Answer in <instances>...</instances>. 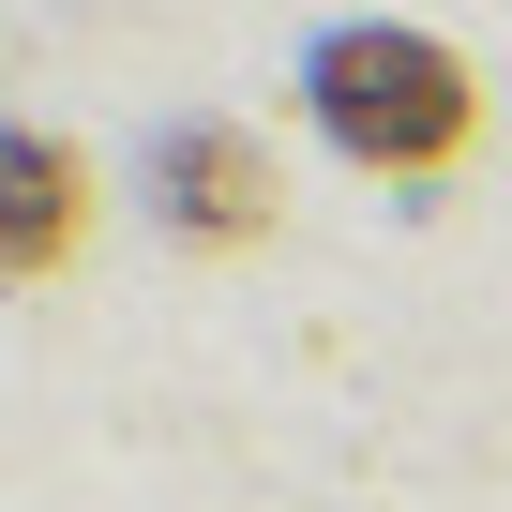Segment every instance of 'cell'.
Masks as SVG:
<instances>
[{"instance_id":"obj_2","label":"cell","mask_w":512,"mask_h":512,"mask_svg":"<svg viewBox=\"0 0 512 512\" xmlns=\"http://www.w3.org/2000/svg\"><path fill=\"white\" fill-rule=\"evenodd\" d=\"M151 196H166L181 241H256V226H272V166H256L241 121H181V136L151 151Z\"/></svg>"},{"instance_id":"obj_1","label":"cell","mask_w":512,"mask_h":512,"mask_svg":"<svg viewBox=\"0 0 512 512\" xmlns=\"http://www.w3.org/2000/svg\"><path fill=\"white\" fill-rule=\"evenodd\" d=\"M317 121H332L347 166H452L467 121H482V91H467V61L422 46V31H332V46H317Z\"/></svg>"},{"instance_id":"obj_3","label":"cell","mask_w":512,"mask_h":512,"mask_svg":"<svg viewBox=\"0 0 512 512\" xmlns=\"http://www.w3.org/2000/svg\"><path fill=\"white\" fill-rule=\"evenodd\" d=\"M91 241V166L61 151V136H31V121H0V272H61V256Z\"/></svg>"}]
</instances>
